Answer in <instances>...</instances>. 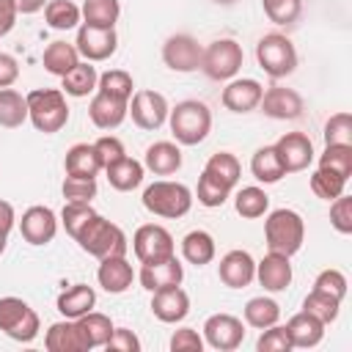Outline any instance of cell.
Segmentation results:
<instances>
[{
    "instance_id": "obj_1",
    "label": "cell",
    "mask_w": 352,
    "mask_h": 352,
    "mask_svg": "<svg viewBox=\"0 0 352 352\" xmlns=\"http://www.w3.org/2000/svg\"><path fill=\"white\" fill-rule=\"evenodd\" d=\"M74 242L94 258H110V256H126L129 250V239L124 234L121 226H116L113 220L102 217L99 212L77 231Z\"/></svg>"
},
{
    "instance_id": "obj_2",
    "label": "cell",
    "mask_w": 352,
    "mask_h": 352,
    "mask_svg": "<svg viewBox=\"0 0 352 352\" xmlns=\"http://www.w3.org/2000/svg\"><path fill=\"white\" fill-rule=\"evenodd\" d=\"M168 126L176 143L182 146H198L212 132V110L206 102L184 99L168 113Z\"/></svg>"
},
{
    "instance_id": "obj_3",
    "label": "cell",
    "mask_w": 352,
    "mask_h": 352,
    "mask_svg": "<svg viewBox=\"0 0 352 352\" xmlns=\"http://www.w3.org/2000/svg\"><path fill=\"white\" fill-rule=\"evenodd\" d=\"M28 121L44 132H60L69 121V104H66V94L60 88H33L28 96Z\"/></svg>"
},
{
    "instance_id": "obj_4",
    "label": "cell",
    "mask_w": 352,
    "mask_h": 352,
    "mask_svg": "<svg viewBox=\"0 0 352 352\" xmlns=\"http://www.w3.org/2000/svg\"><path fill=\"white\" fill-rule=\"evenodd\" d=\"M143 206L154 217L176 220V217H184L192 209V190L182 182L160 179V182H154L143 190Z\"/></svg>"
},
{
    "instance_id": "obj_5",
    "label": "cell",
    "mask_w": 352,
    "mask_h": 352,
    "mask_svg": "<svg viewBox=\"0 0 352 352\" xmlns=\"http://www.w3.org/2000/svg\"><path fill=\"white\" fill-rule=\"evenodd\" d=\"M264 239L272 253H283L292 258L305 242V223H302L300 212L286 209V206L270 212L264 220Z\"/></svg>"
},
{
    "instance_id": "obj_6",
    "label": "cell",
    "mask_w": 352,
    "mask_h": 352,
    "mask_svg": "<svg viewBox=\"0 0 352 352\" xmlns=\"http://www.w3.org/2000/svg\"><path fill=\"white\" fill-rule=\"evenodd\" d=\"M256 60L272 80L289 77L297 69V50L283 33H264L256 44Z\"/></svg>"
},
{
    "instance_id": "obj_7",
    "label": "cell",
    "mask_w": 352,
    "mask_h": 352,
    "mask_svg": "<svg viewBox=\"0 0 352 352\" xmlns=\"http://www.w3.org/2000/svg\"><path fill=\"white\" fill-rule=\"evenodd\" d=\"M242 60H245V52H242V44L234 41V38H214L209 47H204V55H201V72L209 77V80H234L236 72L242 69Z\"/></svg>"
},
{
    "instance_id": "obj_8",
    "label": "cell",
    "mask_w": 352,
    "mask_h": 352,
    "mask_svg": "<svg viewBox=\"0 0 352 352\" xmlns=\"http://www.w3.org/2000/svg\"><path fill=\"white\" fill-rule=\"evenodd\" d=\"M0 330L14 341H33L41 330L38 314L22 297H0Z\"/></svg>"
},
{
    "instance_id": "obj_9",
    "label": "cell",
    "mask_w": 352,
    "mask_h": 352,
    "mask_svg": "<svg viewBox=\"0 0 352 352\" xmlns=\"http://www.w3.org/2000/svg\"><path fill=\"white\" fill-rule=\"evenodd\" d=\"M132 250L140 264H154V261H165V258L176 256V242L165 226L143 223L132 234Z\"/></svg>"
},
{
    "instance_id": "obj_10",
    "label": "cell",
    "mask_w": 352,
    "mask_h": 352,
    "mask_svg": "<svg viewBox=\"0 0 352 352\" xmlns=\"http://www.w3.org/2000/svg\"><path fill=\"white\" fill-rule=\"evenodd\" d=\"M168 113H170V104L168 99L160 94V91H151V88H140L129 96V110L126 116H132L135 126L140 129H160L165 121H168Z\"/></svg>"
},
{
    "instance_id": "obj_11",
    "label": "cell",
    "mask_w": 352,
    "mask_h": 352,
    "mask_svg": "<svg viewBox=\"0 0 352 352\" xmlns=\"http://www.w3.org/2000/svg\"><path fill=\"white\" fill-rule=\"evenodd\" d=\"M201 55H204V47L190 33H173L162 44V63L170 72H179V74L198 72L201 69Z\"/></svg>"
},
{
    "instance_id": "obj_12",
    "label": "cell",
    "mask_w": 352,
    "mask_h": 352,
    "mask_svg": "<svg viewBox=\"0 0 352 352\" xmlns=\"http://www.w3.org/2000/svg\"><path fill=\"white\" fill-rule=\"evenodd\" d=\"M245 341V322L234 314H212L204 322V344L220 352H231Z\"/></svg>"
},
{
    "instance_id": "obj_13",
    "label": "cell",
    "mask_w": 352,
    "mask_h": 352,
    "mask_svg": "<svg viewBox=\"0 0 352 352\" xmlns=\"http://www.w3.org/2000/svg\"><path fill=\"white\" fill-rule=\"evenodd\" d=\"M74 47H77L80 58H85L88 63L107 60V58H113L116 50H118L116 28H91V25H80Z\"/></svg>"
},
{
    "instance_id": "obj_14",
    "label": "cell",
    "mask_w": 352,
    "mask_h": 352,
    "mask_svg": "<svg viewBox=\"0 0 352 352\" xmlns=\"http://www.w3.org/2000/svg\"><path fill=\"white\" fill-rule=\"evenodd\" d=\"M19 234H22V239L28 245L41 248V245L55 239V234H58V214L50 206H41V204L28 206L22 212V220H19Z\"/></svg>"
},
{
    "instance_id": "obj_15",
    "label": "cell",
    "mask_w": 352,
    "mask_h": 352,
    "mask_svg": "<svg viewBox=\"0 0 352 352\" xmlns=\"http://www.w3.org/2000/svg\"><path fill=\"white\" fill-rule=\"evenodd\" d=\"M272 146L286 173H300L314 162V143L305 132H286Z\"/></svg>"
},
{
    "instance_id": "obj_16",
    "label": "cell",
    "mask_w": 352,
    "mask_h": 352,
    "mask_svg": "<svg viewBox=\"0 0 352 352\" xmlns=\"http://www.w3.org/2000/svg\"><path fill=\"white\" fill-rule=\"evenodd\" d=\"M261 113L275 118V121H294L302 116V96L294 91V88H286V85H272L261 94V102H258Z\"/></svg>"
},
{
    "instance_id": "obj_17",
    "label": "cell",
    "mask_w": 352,
    "mask_h": 352,
    "mask_svg": "<svg viewBox=\"0 0 352 352\" xmlns=\"http://www.w3.org/2000/svg\"><path fill=\"white\" fill-rule=\"evenodd\" d=\"M264 94V85L253 77H239V80H228V85L220 94V102L226 110L231 113H250L258 107Z\"/></svg>"
},
{
    "instance_id": "obj_18",
    "label": "cell",
    "mask_w": 352,
    "mask_h": 352,
    "mask_svg": "<svg viewBox=\"0 0 352 352\" xmlns=\"http://www.w3.org/2000/svg\"><path fill=\"white\" fill-rule=\"evenodd\" d=\"M217 278L228 289H245L256 280V261L248 250H228L217 264Z\"/></svg>"
},
{
    "instance_id": "obj_19",
    "label": "cell",
    "mask_w": 352,
    "mask_h": 352,
    "mask_svg": "<svg viewBox=\"0 0 352 352\" xmlns=\"http://www.w3.org/2000/svg\"><path fill=\"white\" fill-rule=\"evenodd\" d=\"M151 314L165 324L184 322L190 314V294L182 286H168V289L151 292Z\"/></svg>"
},
{
    "instance_id": "obj_20",
    "label": "cell",
    "mask_w": 352,
    "mask_h": 352,
    "mask_svg": "<svg viewBox=\"0 0 352 352\" xmlns=\"http://www.w3.org/2000/svg\"><path fill=\"white\" fill-rule=\"evenodd\" d=\"M294 272H292V261L283 253H267L261 261H256V280L264 286V292H283L289 289Z\"/></svg>"
},
{
    "instance_id": "obj_21",
    "label": "cell",
    "mask_w": 352,
    "mask_h": 352,
    "mask_svg": "<svg viewBox=\"0 0 352 352\" xmlns=\"http://www.w3.org/2000/svg\"><path fill=\"white\" fill-rule=\"evenodd\" d=\"M44 346L50 352H88L91 349L77 319H60V322L50 324L47 336H44Z\"/></svg>"
},
{
    "instance_id": "obj_22",
    "label": "cell",
    "mask_w": 352,
    "mask_h": 352,
    "mask_svg": "<svg viewBox=\"0 0 352 352\" xmlns=\"http://www.w3.org/2000/svg\"><path fill=\"white\" fill-rule=\"evenodd\" d=\"M140 286L146 292H160L168 286H182L184 280V267L176 256L165 258V261H154V264H143L140 267Z\"/></svg>"
},
{
    "instance_id": "obj_23",
    "label": "cell",
    "mask_w": 352,
    "mask_h": 352,
    "mask_svg": "<svg viewBox=\"0 0 352 352\" xmlns=\"http://www.w3.org/2000/svg\"><path fill=\"white\" fill-rule=\"evenodd\" d=\"M126 110H129L126 99H116V96L102 94V91H96L91 104H88V116H91V124L96 129H116V126H121L124 118H126Z\"/></svg>"
},
{
    "instance_id": "obj_24",
    "label": "cell",
    "mask_w": 352,
    "mask_h": 352,
    "mask_svg": "<svg viewBox=\"0 0 352 352\" xmlns=\"http://www.w3.org/2000/svg\"><path fill=\"white\" fill-rule=\"evenodd\" d=\"M96 280L107 294H124L132 280H135V270L126 261V256H110V258H99V270H96Z\"/></svg>"
},
{
    "instance_id": "obj_25",
    "label": "cell",
    "mask_w": 352,
    "mask_h": 352,
    "mask_svg": "<svg viewBox=\"0 0 352 352\" xmlns=\"http://www.w3.org/2000/svg\"><path fill=\"white\" fill-rule=\"evenodd\" d=\"M143 168L154 176H173L182 168V148L173 140H157L143 154Z\"/></svg>"
},
{
    "instance_id": "obj_26",
    "label": "cell",
    "mask_w": 352,
    "mask_h": 352,
    "mask_svg": "<svg viewBox=\"0 0 352 352\" xmlns=\"http://www.w3.org/2000/svg\"><path fill=\"white\" fill-rule=\"evenodd\" d=\"M94 305H96V292L88 283H74V286L63 289L55 302V308L63 319H80L88 311H94Z\"/></svg>"
},
{
    "instance_id": "obj_27",
    "label": "cell",
    "mask_w": 352,
    "mask_h": 352,
    "mask_svg": "<svg viewBox=\"0 0 352 352\" xmlns=\"http://www.w3.org/2000/svg\"><path fill=\"white\" fill-rule=\"evenodd\" d=\"M283 327H286V333H289L292 346L311 349V346H316V344L324 338V327H327V324H322L316 316L300 311V314H294Z\"/></svg>"
},
{
    "instance_id": "obj_28",
    "label": "cell",
    "mask_w": 352,
    "mask_h": 352,
    "mask_svg": "<svg viewBox=\"0 0 352 352\" xmlns=\"http://www.w3.org/2000/svg\"><path fill=\"white\" fill-rule=\"evenodd\" d=\"M63 168H66V176L96 179V173L102 170V160H99L94 143H74L63 157Z\"/></svg>"
},
{
    "instance_id": "obj_29",
    "label": "cell",
    "mask_w": 352,
    "mask_h": 352,
    "mask_svg": "<svg viewBox=\"0 0 352 352\" xmlns=\"http://www.w3.org/2000/svg\"><path fill=\"white\" fill-rule=\"evenodd\" d=\"M104 173H107V182H110L113 190H118V192H132L135 187L143 184L146 168H143V162H138V160H132V157H121L118 162L107 165Z\"/></svg>"
},
{
    "instance_id": "obj_30",
    "label": "cell",
    "mask_w": 352,
    "mask_h": 352,
    "mask_svg": "<svg viewBox=\"0 0 352 352\" xmlns=\"http://www.w3.org/2000/svg\"><path fill=\"white\" fill-rule=\"evenodd\" d=\"M217 253V245H214V236L204 228H195L190 234L182 236V258L187 264H195V267H204L214 258Z\"/></svg>"
},
{
    "instance_id": "obj_31",
    "label": "cell",
    "mask_w": 352,
    "mask_h": 352,
    "mask_svg": "<svg viewBox=\"0 0 352 352\" xmlns=\"http://www.w3.org/2000/svg\"><path fill=\"white\" fill-rule=\"evenodd\" d=\"M96 82H99V72H96V66L88 63V60H80L72 72H66V74L60 77V91L69 94V96L82 99V96H88V94L96 91Z\"/></svg>"
},
{
    "instance_id": "obj_32",
    "label": "cell",
    "mask_w": 352,
    "mask_h": 352,
    "mask_svg": "<svg viewBox=\"0 0 352 352\" xmlns=\"http://www.w3.org/2000/svg\"><path fill=\"white\" fill-rule=\"evenodd\" d=\"M41 63H44V69H47L50 74L63 77L66 72H72V69L80 63V52H77V47L69 44V41H52V44H47V50H44V55H41Z\"/></svg>"
},
{
    "instance_id": "obj_33",
    "label": "cell",
    "mask_w": 352,
    "mask_h": 352,
    "mask_svg": "<svg viewBox=\"0 0 352 352\" xmlns=\"http://www.w3.org/2000/svg\"><path fill=\"white\" fill-rule=\"evenodd\" d=\"M250 173L261 184H275V182H280L286 176V170H283V165H280V160L275 154V146H261V148L253 151V157H250Z\"/></svg>"
},
{
    "instance_id": "obj_34",
    "label": "cell",
    "mask_w": 352,
    "mask_h": 352,
    "mask_svg": "<svg viewBox=\"0 0 352 352\" xmlns=\"http://www.w3.org/2000/svg\"><path fill=\"white\" fill-rule=\"evenodd\" d=\"M245 324H250V327H256V330H264V327H270V324H278V319H280V305L272 300V297H250L248 302H245Z\"/></svg>"
},
{
    "instance_id": "obj_35",
    "label": "cell",
    "mask_w": 352,
    "mask_h": 352,
    "mask_svg": "<svg viewBox=\"0 0 352 352\" xmlns=\"http://www.w3.org/2000/svg\"><path fill=\"white\" fill-rule=\"evenodd\" d=\"M82 25L91 28H116L121 16V3L118 0H85L82 8Z\"/></svg>"
},
{
    "instance_id": "obj_36",
    "label": "cell",
    "mask_w": 352,
    "mask_h": 352,
    "mask_svg": "<svg viewBox=\"0 0 352 352\" xmlns=\"http://www.w3.org/2000/svg\"><path fill=\"white\" fill-rule=\"evenodd\" d=\"M234 209H236V214L245 217V220L264 217L267 209H270V195H267L261 187H256V184L242 187V190H236V195H234Z\"/></svg>"
},
{
    "instance_id": "obj_37",
    "label": "cell",
    "mask_w": 352,
    "mask_h": 352,
    "mask_svg": "<svg viewBox=\"0 0 352 352\" xmlns=\"http://www.w3.org/2000/svg\"><path fill=\"white\" fill-rule=\"evenodd\" d=\"M28 121V99L14 88H0V126L16 129Z\"/></svg>"
},
{
    "instance_id": "obj_38",
    "label": "cell",
    "mask_w": 352,
    "mask_h": 352,
    "mask_svg": "<svg viewBox=\"0 0 352 352\" xmlns=\"http://www.w3.org/2000/svg\"><path fill=\"white\" fill-rule=\"evenodd\" d=\"M204 170H206L209 176H214L220 184H226L228 190H234L236 182H239V176H242V165H239V160H236L231 151H217V154H212V157L206 160Z\"/></svg>"
},
{
    "instance_id": "obj_39",
    "label": "cell",
    "mask_w": 352,
    "mask_h": 352,
    "mask_svg": "<svg viewBox=\"0 0 352 352\" xmlns=\"http://www.w3.org/2000/svg\"><path fill=\"white\" fill-rule=\"evenodd\" d=\"M44 19L52 30H72L82 22V14H80V6L72 0H50L44 6Z\"/></svg>"
},
{
    "instance_id": "obj_40",
    "label": "cell",
    "mask_w": 352,
    "mask_h": 352,
    "mask_svg": "<svg viewBox=\"0 0 352 352\" xmlns=\"http://www.w3.org/2000/svg\"><path fill=\"white\" fill-rule=\"evenodd\" d=\"M302 311L311 314V316H316L322 324H330V322H336L338 314H341V300H336V297H330V294H324V292L311 289V292L305 294V300H302Z\"/></svg>"
},
{
    "instance_id": "obj_41",
    "label": "cell",
    "mask_w": 352,
    "mask_h": 352,
    "mask_svg": "<svg viewBox=\"0 0 352 352\" xmlns=\"http://www.w3.org/2000/svg\"><path fill=\"white\" fill-rule=\"evenodd\" d=\"M346 182H349V179H344V176H338L336 170H327V168H316V170L311 173V179H308L311 192H314L316 198H322V201L338 198V195L346 190Z\"/></svg>"
},
{
    "instance_id": "obj_42",
    "label": "cell",
    "mask_w": 352,
    "mask_h": 352,
    "mask_svg": "<svg viewBox=\"0 0 352 352\" xmlns=\"http://www.w3.org/2000/svg\"><path fill=\"white\" fill-rule=\"evenodd\" d=\"M77 324H80L82 336L88 338L91 349H94V346H104L107 338H110V333H113V322H110V316H107V314H99V311H88L85 316L77 319Z\"/></svg>"
},
{
    "instance_id": "obj_43",
    "label": "cell",
    "mask_w": 352,
    "mask_h": 352,
    "mask_svg": "<svg viewBox=\"0 0 352 352\" xmlns=\"http://www.w3.org/2000/svg\"><path fill=\"white\" fill-rule=\"evenodd\" d=\"M96 91H102V94H110V96H116V99H126V102H129V96L135 94V80H132V74H129V72H124V69H107V72H102V74H99Z\"/></svg>"
},
{
    "instance_id": "obj_44",
    "label": "cell",
    "mask_w": 352,
    "mask_h": 352,
    "mask_svg": "<svg viewBox=\"0 0 352 352\" xmlns=\"http://www.w3.org/2000/svg\"><path fill=\"white\" fill-rule=\"evenodd\" d=\"M319 168L336 170L338 176L349 179L352 176V146H344V143L324 146V151L319 154Z\"/></svg>"
},
{
    "instance_id": "obj_45",
    "label": "cell",
    "mask_w": 352,
    "mask_h": 352,
    "mask_svg": "<svg viewBox=\"0 0 352 352\" xmlns=\"http://www.w3.org/2000/svg\"><path fill=\"white\" fill-rule=\"evenodd\" d=\"M195 195H198V204H201V206H206V209H217V206H223V204L228 201L231 190L204 170L201 179H198V190H195Z\"/></svg>"
},
{
    "instance_id": "obj_46",
    "label": "cell",
    "mask_w": 352,
    "mask_h": 352,
    "mask_svg": "<svg viewBox=\"0 0 352 352\" xmlns=\"http://www.w3.org/2000/svg\"><path fill=\"white\" fill-rule=\"evenodd\" d=\"M264 14L275 25H294L302 14V0H261Z\"/></svg>"
},
{
    "instance_id": "obj_47",
    "label": "cell",
    "mask_w": 352,
    "mask_h": 352,
    "mask_svg": "<svg viewBox=\"0 0 352 352\" xmlns=\"http://www.w3.org/2000/svg\"><path fill=\"white\" fill-rule=\"evenodd\" d=\"M60 192L69 204H91L96 198V179H80V176H66L60 184Z\"/></svg>"
},
{
    "instance_id": "obj_48",
    "label": "cell",
    "mask_w": 352,
    "mask_h": 352,
    "mask_svg": "<svg viewBox=\"0 0 352 352\" xmlns=\"http://www.w3.org/2000/svg\"><path fill=\"white\" fill-rule=\"evenodd\" d=\"M94 214H96V209H94L91 204H69V201H66V206L60 209V223H63L66 234L74 239L77 231H80Z\"/></svg>"
},
{
    "instance_id": "obj_49",
    "label": "cell",
    "mask_w": 352,
    "mask_h": 352,
    "mask_svg": "<svg viewBox=\"0 0 352 352\" xmlns=\"http://www.w3.org/2000/svg\"><path fill=\"white\" fill-rule=\"evenodd\" d=\"M330 143L352 146V116L349 113H336L324 121V146Z\"/></svg>"
},
{
    "instance_id": "obj_50",
    "label": "cell",
    "mask_w": 352,
    "mask_h": 352,
    "mask_svg": "<svg viewBox=\"0 0 352 352\" xmlns=\"http://www.w3.org/2000/svg\"><path fill=\"white\" fill-rule=\"evenodd\" d=\"M314 289H316V292H324V294H330V297H336V300L344 302L349 283H346V275H344L341 270H333V267H330V270H322V272L316 275Z\"/></svg>"
},
{
    "instance_id": "obj_51",
    "label": "cell",
    "mask_w": 352,
    "mask_h": 352,
    "mask_svg": "<svg viewBox=\"0 0 352 352\" xmlns=\"http://www.w3.org/2000/svg\"><path fill=\"white\" fill-rule=\"evenodd\" d=\"M256 349H258V352H289V349H294V346H292L289 333H286L283 324H270V327L261 330V336H258V341H256Z\"/></svg>"
},
{
    "instance_id": "obj_52",
    "label": "cell",
    "mask_w": 352,
    "mask_h": 352,
    "mask_svg": "<svg viewBox=\"0 0 352 352\" xmlns=\"http://www.w3.org/2000/svg\"><path fill=\"white\" fill-rule=\"evenodd\" d=\"M330 226L338 234H352V195H338L330 201Z\"/></svg>"
},
{
    "instance_id": "obj_53",
    "label": "cell",
    "mask_w": 352,
    "mask_h": 352,
    "mask_svg": "<svg viewBox=\"0 0 352 352\" xmlns=\"http://www.w3.org/2000/svg\"><path fill=\"white\" fill-rule=\"evenodd\" d=\"M168 346L173 352H201L204 349V336L195 327H179V330H173Z\"/></svg>"
},
{
    "instance_id": "obj_54",
    "label": "cell",
    "mask_w": 352,
    "mask_h": 352,
    "mask_svg": "<svg viewBox=\"0 0 352 352\" xmlns=\"http://www.w3.org/2000/svg\"><path fill=\"white\" fill-rule=\"evenodd\" d=\"M94 148H96V154H99V160H102V170H104L107 165L118 162L121 157H126L124 143H121L116 135H102V138L94 143Z\"/></svg>"
},
{
    "instance_id": "obj_55",
    "label": "cell",
    "mask_w": 352,
    "mask_h": 352,
    "mask_svg": "<svg viewBox=\"0 0 352 352\" xmlns=\"http://www.w3.org/2000/svg\"><path fill=\"white\" fill-rule=\"evenodd\" d=\"M104 349L107 352H140V338L126 327H113Z\"/></svg>"
},
{
    "instance_id": "obj_56",
    "label": "cell",
    "mask_w": 352,
    "mask_h": 352,
    "mask_svg": "<svg viewBox=\"0 0 352 352\" xmlns=\"http://www.w3.org/2000/svg\"><path fill=\"white\" fill-rule=\"evenodd\" d=\"M19 80V63L14 55L0 52V88H11Z\"/></svg>"
},
{
    "instance_id": "obj_57",
    "label": "cell",
    "mask_w": 352,
    "mask_h": 352,
    "mask_svg": "<svg viewBox=\"0 0 352 352\" xmlns=\"http://www.w3.org/2000/svg\"><path fill=\"white\" fill-rule=\"evenodd\" d=\"M16 22V0H0V33H8Z\"/></svg>"
},
{
    "instance_id": "obj_58",
    "label": "cell",
    "mask_w": 352,
    "mask_h": 352,
    "mask_svg": "<svg viewBox=\"0 0 352 352\" xmlns=\"http://www.w3.org/2000/svg\"><path fill=\"white\" fill-rule=\"evenodd\" d=\"M14 223H16V212H14V206H11L8 201L0 198V231L8 234V231L14 228Z\"/></svg>"
},
{
    "instance_id": "obj_59",
    "label": "cell",
    "mask_w": 352,
    "mask_h": 352,
    "mask_svg": "<svg viewBox=\"0 0 352 352\" xmlns=\"http://www.w3.org/2000/svg\"><path fill=\"white\" fill-rule=\"evenodd\" d=\"M50 0H16V14H36L47 6Z\"/></svg>"
},
{
    "instance_id": "obj_60",
    "label": "cell",
    "mask_w": 352,
    "mask_h": 352,
    "mask_svg": "<svg viewBox=\"0 0 352 352\" xmlns=\"http://www.w3.org/2000/svg\"><path fill=\"white\" fill-rule=\"evenodd\" d=\"M6 245H8V234H3V231H0V256L6 253Z\"/></svg>"
},
{
    "instance_id": "obj_61",
    "label": "cell",
    "mask_w": 352,
    "mask_h": 352,
    "mask_svg": "<svg viewBox=\"0 0 352 352\" xmlns=\"http://www.w3.org/2000/svg\"><path fill=\"white\" fill-rule=\"evenodd\" d=\"M212 3H217V6H234L236 0H212Z\"/></svg>"
},
{
    "instance_id": "obj_62",
    "label": "cell",
    "mask_w": 352,
    "mask_h": 352,
    "mask_svg": "<svg viewBox=\"0 0 352 352\" xmlns=\"http://www.w3.org/2000/svg\"><path fill=\"white\" fill-rule=\"evenodd\" d=\"M0 36H3V33H0Z\"/></svg>"
}]
</instances>
